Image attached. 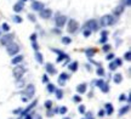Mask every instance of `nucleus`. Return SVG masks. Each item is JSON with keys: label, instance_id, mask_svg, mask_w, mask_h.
<instances>
[{"label": "nucleus", "instance_id": "f257e3e1", "mask_svg": "<svg viewBox=\"0 0 131 119\" xmlns=\"http://www.w3.org/2000/svg\"><path fill=\"white\" fill-rule=\"evenodd\" d=\"M100 23H101V26H103V27H106V26H112V24H114V18H113V16H111V15L102 16Z\"/></svg>", "mask_w": 131, "mask_h": 119}, {"label": "nucleus", "instance_id": "f03ea898", "mask_svg": "<svg viewBox=\"0 0 131 119\" xmlns=\"http://www.w3.org/2000/svg\"><path fill=\"white\" fill-rule=\"evenodd\" d=\"M6 50H7V54L14 56V55H17L19 52V47L16 43H10V44L6 46Z\"/></svg>", "mask_w": 131, "mask_h": 119}, {"label": "nucleus", "instance_id": "7ed1b4c3", "mask_svg": "<svg viewBox=\"0 0 131 119\" xmlns=\"http://www.w3.org/2000/svg\"><path fill=\"white\" fill-rule=\"evenodd\" d=\"M24 73H26V69H24L23 66H17L14 69V77L16 79H21Z\"/></svg>", "mask_w": 131, "mask_h": 119}, {"label": "nucleus", "instance_id": "20e7f679", "mask_svg": "<svg viewBox=\"0 0 131 119\" xmlns=\"http://www.w3.org/2000/svg\"><path fill=\"white\" fill-rule=\"evenodd\" d=\"M78 28H79V24H78V22H76L75 20H69V21H68V32H69V33L76 32Z\"/></svg>", "mask_w": 131, "mask_h": 119}, {"label": "nucleus", "instance_id": "39448f33", "mask_svg": "<svg viewBox=\"0 0 131 119\" xmlns=\"http://www.w3.org/2000/svg\"><path fill=\"white\" fill-rule=\"evenodd\" d=\"M98 22L96 21V20H90V21H87L86 22V27L87 29L90 30H97L98 29V24H97Z\"/></svg>", "mask_w": 131, "mask_h": 119}, {"label": "nucleus", "instance_id": "423d86ee", "mask_svg": "<svg viewBox=\"0 0 131 119\" xmlns=\"http://www.w3.org/2000/svg\"><path fill=\"white\" fill-rule=\"evenodd\" d=\"M34 94H35V86L33 84H29L28 86H27V89H26V97L32 99L34 96Z\"/></svg>", "mask_w": 131, "mask_h": 119}, {"label": "nucleus", "instance_id": "0eeeda50", "mask_svg": "<svg viewBox=\"0 0 131 119\" xmlns=\"http://www.w3.org/2000/svg\"><path fill=\"white\" fill-rule=\"evenodd\" d=\"M67 23V17L66 16H57L56 17V26L57 27H63Z\"/></svg>", "mask_w": 131, "mask_h": 119}, {"label": "nucleus", "instance_id": "6e6552de", "mask_svg": "<svg viewBox=\"0 0 131 119\" xmlns=\"http://www.w3.org/2000/svg\"><path fill=\"white\" fill-rule=\"evenodd\" d=\"M14 39V34H6L5 37L1 38V44L2 45H9L10 43H12L11 40Z\"/></svg>", "mask_w": 131, "mask_h": 119}, {"label": "nucleus", "instance_id": "1a4fd4ad", "mask_svg": "<svg viewBox=\"0 0 131 119\" xmlns=\"http://www.w3.org/2000/svg\"><path fill=\"white\" fill-rule=\"evenodd\" d=\"M39 12H40V14H39L40 17H41V18H45V20H46V18H50V17H51V14H52V11H51L50 9H43V10L39 11Z\"/></svg>", "mask_w": 131, "mask_h": 119}, {"label": "nucleus", "instance_id": "9d476101", "mask_svg": "<svg viewBox=\"0 0 131 119\" xmlns=\"http://www.w3.org/2000/svg\"><path fill=\"white\" fill-rule=\"evenodd\" d=\"M32 9L35 10V11H41L44 9V4L43 2H39V1H34L32 4Z\"/></svg>", "mask_w": 131, "mask_h": 119}, {"label": "nucleus", "instance_id": "9b49d317", "mask_svg": "<svg viewBox=\"0 0 131 119\" xmlns=\"http://www.w3.org/2000/svg\"><path fill=\"white\" fill-rule=\"evenodd\" d=\"M86 89H87L86 83H81V84H79V85L76 86V91H78L79 94H84V92H86Z\"/></svg>", "mask_w": 131, "mask_h": 119}, {"label": "nucleus", "instance_id": "f8f14e48", "mask_svg": "<svg viewBox=\"0 0 131 119\" xmlns=\"http://www.w3.org/2000/svg\"><path fill=\"white\" fill-rule=\"evenodd\" d=\"M23 10V2L22 1H18L16 5H14V11L15 12H21Z\"/></svg>", "mask_w": 131, "mask_h": 119}, {"label": "nucleus", "instance_id": "ddd939ff", "mask_svg": "<svg viewBox=\"0 0 131 119\" xmlns=\"http://www.w3.org/2000/svg\"><path fill=\"white\" fill-rule=\"evenodd\" d=\"M67 79H68L67 73H62V74L59 75V78H58V83H59L61 85H64V83L67 81Z\"/></svg>", "mask_w": 131, "mask_h": 119}, {"label": "nucleus", "instance_id": "4468645a", "mask_svg": "<svg viewBox=\"0 0 131 119\" xmlns=\"http://www.w3.org/2000/svg\"><path fill=\"white\" fill-rule=\"evenodd\" d=\"M46 71H47L50 74H55V73H56V68L54 67L52 63H47V64H46Z\"/></svg>", "mask_w": 131, "mask_h": 119}, {"label": "nucleus", "instance_id": "2eb2a0df", "mask_svg": "<svg viewBox=\"0 0 131 119\" xmlns=\"http://www.w3.org/2000/svg\"><path fill=\"white\" fill-rule=\"evenodd\" d=\"M22 61H23V56H22V55H19V56H16L15 59H12L11 63H12V64H18V63H21Z\"/></svg>", "mask_w": 131, "mask_h": 119}, {"label": "nucleus", "instance_id": "dca6fc26", "mask_svg": "<svg viewBox=\"0 0 131 119\" xmlns=\"http://www.w3.org/2000/svg\"><path fill=\"white\" fill-rule=\"evenodd\" d=\"M96 52H97V50H96V49H87L86 51H85V54H86L87 57H92Z\"/></svg>", "mask_w": 131, "mask_h": 119}, {"label": "nucleus", "instance_id": "f3484780", "mask_svg": "<svg viewBox=\"0 0 131 119\" xmlns=\"http://www.w3.org/2000/svg\"><path fill=\"white\" fill-rule=\"evenodd\" d=\"M114 81H115L116 84H120L121 81H123V75L121 74H119V73H116V74H114Z\"/></svg>", "mask_w": 131, "mask_h": 119}, {"label": "nucleus", "instance_id": "a211bd4d", "mask_svg": "<svg viewBox=\"0 0 131 119\" xmlns=\"http://www.w3.org/2000/svg\"><path fill=\"white\" fill-rule=\"evenodd\" d=\"M68 68H69L72 72H76V69H78V62H72V63L68 66Z\"/></svg>", "mask_w": 131, "mask_h": 119}, {"label": "nucleus", "instance_id": "6ab92c4d", "mask_svg": "<svg viewBox=\"0 0 131 119\" xmlns=\"http://www.w3.org/2000/svg\"><path fill=\"white\" fill-rule=\"evenodd\" d=\"M35 59H37V61L39 62V63H43L44 62V60H43V55L39 52V51H37L35 52Z\"/></svg>", "mask_w": 131, "mask_h": 119}, {"label": "nucleus", "instance_id": "aec40b11", "mask_svg": "<svg viewBox=\"0 0 131 119\" xmlns=\"http://www.w3.org/2000/svg\"><path fill=\"white\" fill-rule=\"evenodd\" d=\"M35 104H37V101H34V102H32V103L29 104L28 107H27V108H26V111H24V112H23V114H27V113H28L29 111H30V109H32V108H34V107H35Z\"/></svg>", "mask_w": 131, "mask_h": 119}, {"label": "nucleus", "instance_id": "412c9836", "mask_svg": "<svg viewBox=\"0 0 131 119\" xmlns=\"http://www.w3.org/2000/svg\"><path fill=\"white\" fill-rule=\"evenodd\" d=\"M106 109H107V114H112L113 113V106L111 103H106Z\"/></svg>", "mask_w": 131, "mask_h": 119}, {"label": "nucleus", "instance_id": "4be33fe9", "mask_svg": "<svg viewBox=\"0 0 131 119\" xmlns=\"http://www.w3.org/2000/svg\"><path fill=\"white\" fill-rule=\"evenodd\" d=\"M62 43L64 45H68L72 43V39H71L69 37H63V38H62Z\"/></svg>", "mask_w": 131, "mask_h": 119}, {"label": "nucleus", "instance_id": "5701e85b", "mask_svg": "<svg viewBox=\"0 0 131 119\" xmlns=\"http://www.w3.org/2000/svg\"><path fill=\"white\" fill-rule=\"evenodd\" d=\"M101 89L103 92H108L109 91V86H108V84H106V83H103V85L101 86Z\"/></svg>", "mask_w": 131, "mask_h": 119}, {"label": "nucleus", "instance_id": "b1692460", "mask_svg": "<svg viewBox=\"0 0 131 119\" xmlns=\"http://www.w3.org/2000/svg\"><path fill=\"white\" fill-rule=\"evenodd\" d=\"M129 109H130V106H126V107H123L121 109H120V114H124V113H126V112H129Z\"/></svg>", "mask_w": 131, "mask_h": 119}, {"label": "nucleus", "instance_id": "393cba45", "mask_svg": "<svg viewBox=\"0 0 131 119\" xmlns=\"http://www.w3.org/2000/svg\"><path fill=\"white\" fill-rule=\"evenodd\" d=\"M55 91H56V97H57V99H62V97H63V92H62V90H55Z\"/></svg>", "mask_w": 131, "mask_h": 119}, {"label": "nucleus", "instance_id": "a878e982", "mask_svg": "<svg viewBox=\"0 0 131 119\" xmlns=\"http://www.w3.org/2000/svg\"><path fill=\"white\" fill-rule=\"evenodd\" d=\"M116 68H118V66H116L115 63H114V61L109 63V69H111V71H115Z\"/></svg>", "mask_w": 131, "mask_h": 119}, {"label": "nucleus", "instance_id": "bb28decb", "mask_svg": "<svg viewBox=\"0 0 131 119\" xmlns=\"http://www.w3.org/2000/svg\"><path fill=\"white\" fill-rule=\"evenodd\" d=\"M55 85H52V84H47V91L49 92H54L55 91Z\"/></svg>", "mask_w": 131, "mask_h": 119}, {"label": "nucleus", "instance_id": "cd10ccee", "mask_svg": "<svg viewBox=\"0 0 131 119\" xmlns=\"http://www.w3.org/2000/svg\"><path fill=\"white\" fill-rule=\"evenodd\" d=\"M103 83H104V81H103L102 79H98V80H95V85H96V86H100V88H101L102 85H103Z\"/></svg>", "mask_w": 131, "mask_h": 119}, {"label": "nucleus", "instance_id": "c85d7f7f", "mask_svg": "<svg viewBox=\"0 0 131 119\" xmlns=\"http://www.w3.org/2000/svg\"><path fill=\"white\" fill-rule=\"evenodd\" d=\"M63 59H68V56H67L66 54H63V52H62V54L59 55V57L57 59V62H61V61H62Z\"/></svg>", "mask_w": 131, "mask_h": 119}, {"label": "nucleus", "instance_id": "c756f323", "mask_svg": "<svg viewBox=\"0 0 131 119\" xmlns=\"http://www.w3.org/2000/svg\"><path fill=\"white\" fill-rule=\"evenodd\" d=\"M1 30H5V32H9V30H10V26H9L7 23H4V24H2V28H1Z\"/></svg>", "mask_w": 131, "mask_h": 119}, {"label": "nucleus", "instance_id": "7c9ffc66", "mask_svg": "<svg viewBox=\"0 0 131 119\" xmlns=\"http://www.w3.org/2000/svg\"><path fill=\"white\" fill-rule=\"evenodd\" d=\"M58 109H59V113H61V114H64V113H67V111H68L67 107H64V106L61 107V108H58Z\"/></svg>", "mask_w": 131, "mask_h": 119}, {"label": "nucleus", "instance_id": "2f4dec72", "mask_svg": "<svg viewBox=\"0 0 131 119\" xmlns=\"http://www.w3.org/2000/svg\"><path fill=\"white\" fill-rule=\"evenodd\" d=\"M121 11H123V6H119L118 9L114 10V14H115V15H120V14H121Z\"/></svg>", "mask_w": 131, "mask_h": 119}, {"label": "nucleus", "instance_id": "473e14b6", "mask_svg": "<svg viewBox=\"0 0 131 119\" xmlns=\"http://www.w3.org/2000/svg\"><path fill=\"white\" fill-rule=\"evenodd\" d=\"M83 34H84V37H85V38H89V37H90V34H91V30H90V29H85L84 32H83Z\"/></svg>", "mask_w": 131, "mask_h": 119}, {"label": "nucleus", "instance_id": "72a5a7b5", "mask_svg": "<svg viewBox=\"0 0 131 119\" xmlns=\"http://www.w3.org/2000/svg\"><path fill=\"white\" fill-rule=\"evenodd\" d=\"M14 21L16 23H22V18L19 17V16H15L14 17Z\"/></svg>", "mask_w": 131, "mask_h": 119}, {"label": "nucleus", "instance_id": "f704fd0d", "mask_svg": "<svg viewBox=\"0 0 131 119\" xmlns=\"http://www.w3.org/2000/svg\"><path fill=\"white\" fill-rule=\"evenodd\" d=\"M124 57H125V60H126V61H130V60H131V54H130V51H128V52H125V55H124Z\"/></svg>", "mask_w": 131, "mask_h": 119}, {"label": "nucleus", "instance_id": "c9c22d12", "mask_svg": "<svg viewBox=\"0 0 131 119\" xmlns=\"http://www.w3.org/2000/svg\"><path fill=\"white\" fill-rule=\"evenodd\" d=\"M97 74L98 75H104V71H103V68H102V67H100V68H98V69H97Z\"/></svg>", "mask_w": 131, "mask_h": 119}, {"label": "nucleus", "instance_id": "e433bc0d", "mask_svg": "<svg viewBox=\"0 0 131 119\" xmlns=\"http://www.w3.org/2000/svg\"><path fill=\"white\" fill-rule=\"evenodd\" d=\"M43 83H45V84H49V77L46 74L43 75Z\"/></svg>", "mask_w": 131, "mask_h": 119}, {"label": "nucleus", "instance_id": "4c0bfd02", "mask_svg": "<svg viewBox=\"0 0 131 119\" xmlns=\"http://www.w3.org/2000/svg\"><path fill=\"white\" fill-rule=\"evenodd\" d=\"M73 101H74V102H80V101H81V97H80V96H76V95H75V96L73 97Z\"/></svg>", "mask_w": 131, "mask_h": 119}, {"label": "nucleus", "instance_id": "58836bf2", "mask_svg": "<svg viewBox=\"0 0 131 119\" xmlns=\"http://www.w3.org/2000/svg\"><path fill=\"white\" fill-rule=\"evenodd\" d=\"M107 39H108V37H102L101 39H100V43L101 44H106L107 43Z\"/></svg>", "mask_w": 131, "mask_h": 119}, {"label": "nucleus", "instance_id": "ea45409f", "mask_svg": "<svg viewBox=\"0 0 131 119\" xmlns=\"http://www.w3.org/2000/svg\"><path fill=\"white\" fill-rule=\"evenodd\" d=\"M114 63L119 67V66H121V63H123V62H121V60H120V59H115V60H114Z\"/></svg>", "mask_w": 131, "mask_h": 119}, {"label": "nucleus", "instance_id": "a19ab883", "mask_svg": "<svg viewBox=\"0 0 131 119\" xmlns=\"http://www.w3.org/2000/svg\"><path fill=\"white\" fill-rule=\"evenodd\" d=\"M126 99H128V97H126V95H125V94H121V95H120V97H119V100H120L121 102H123L124 100H126Z\"/></svg>", "mask_w": 131, "mask_h": 119}, {"label": "nucleus", "instance_id": "79ce46f5", "mask_svg": "<svg viewBox=\"0 0 131 119\" xmlns=\"http://www.w3.org/2000/svg\"><path fill=\"white\" fill-rule=\"evenodd\" d=\"M79 112L80 113H85V106H83V104L79 106Z\"/></svg>", "mask_w": 131, "mask_h": 119}, {"label": "nucleus", "instance_id": "37998d69", "mask_svg": "<svg viewBox=\"0 0 131 119\" xmlns=\"http://www.w3.org/2000/svg\"><path fill=\"white\" fill-rule=\"evenodd\" d=\"M51 106H52V102H51V101H46V102H45V107H46V108H51Z\"/></svg>", "mask_w": 131, "mask_h": 119}, {"label": "nucleus", "instance_id": "c03bdc74", "mask_svg": "<svg viewBox=\"0 0 131 119\" xmlns=\"http://www.w3.org/2000/svg\"><path fill=\"white\" fill-rule=\"evenodd\" d=\"M32 45H33V47H34V50H35V51H38V49H39V46H38V44H37V41H33V43H32Z\"/></svg>", "mask_w": 131, "mask_h": 119}, {"label": "nucleus", "instance_id": "a18cd8bd", "mask_svg": "<svg viewBox=\"0 0 131 119\" xmlns=\"http://www.w3.org/2000/svg\"><path fill=\"white\" fill-rule=\"evenodd\" d=\"M101 35H102V37H108V32H107V30H102Z\"/></svg>", "mask_w": 131, "mask_h": 119}, {"label": "nucleus", "instance_id": "49530a36", "mask_svg": "<svg viewBox=\"0 0 131 119\" xmlns=\"http://www.w3.org/2000/svg\"><path fill=\"white\" fill-rule=\"evenodd\" d=\"M109 49H111V46H109V45H104V46H103V50H104V51H108Z\"/></svg>", "mask_w": 131, "mask_h": 119}, {"label": "nucleus", "instance_id": "de8ad7c7", "mask_svg": "<svg viewBox=\"0 0 131 119\" xmlns=\"http://www.w3.org/2000/svg\"><path fill=\"white\" fill-rule=\"evenodd\" d=\"M114 57V55L113 54H109V55H107V60H112Z\"/></svg>", "mask_w": 131, "mask_h": 119}, {"label": "nucleus", "instance_id": "09e8293b", "mask_svg": "<svg viewBox=\"0 0 131 119\" xmlns=\"http://www.w3.org/2000/svg\"><path fill=\"white\" fill-rule=\"evenodd\" d=\"M28 97H26V96H22V101H23V102H28Z\"/></svg>", "mask_w": 131, "mask_h": 119}, {"label": "nucleus", "instance_id": "8fccbe9b", "mask_svg": "<svg viewBox=\"0 0 131 119\" xmlns=\"http://www.w3.org/2000/svg\"><path fill=\"white\" fill-rule=\"evenodd\" d=\"M21 111H22L21 108H18V109H15L14 113H15V114H18V113H21Z\"/></svg>", "mask_w": 131, "mask_h": 119}, {"label": "nucleus", "instance_id": "3c124183", "mask_svg": "<svg viewBox=\"0 0 131 119\" xmlns=\"http://www.w3.org/2000/svg\"><path fill=\"white\" fill-rule=\"evenodd\" d=\"M30 39H32V41H35V39H37V35H35V34H33V35L30 37Z\"/></svg>", "mask_w": 131, "mask_h": 119}, {"label": "nucleus", "instance_id": "603ef678", "mask_svg": "<svg viewBox=\"0 0 131 119\" xmlns=\"http://www.w3.org/2000/svg\"><path fill=\"white\" fill-rule=\"evenodd\" d=\"M98 116H100V117H103V116H104V111H100V112H98Z\"/></svg>", "mask_w": 131, "mask_h": 119}, {"label": "nucleus", "instance_id": "864d4df0", "mask_svg": "<svg viewBox=\"0 0 131 119\" xmlns=\"http://www.w3.org/2000/svg\"><path fill=\"white\" fill-rule=\"evenodd\" d=\"M28 17H29V18H30V20H32V21H33V22L35 21V17H34V16H33V15H29Z\"/></svg>", "mask_w": 131, "mask_h": 119}, {"label": "nucleus", "instance_id": "5fc2aeb1", "mask_svg": "<svg viewBox=\"0 0 131 119\" xmlns=\"http://www.w3.org/2000/svg\"><path fill=\"white\" fill-rule=\"evenodd\" d=\"M130 0H125V5H126V6H130Z\"/></svg>", "mask_w": 131, "mask_h": 119}, {"label": "nucleus", "instance_id": "6e6d98bb", "mask_svg": "<svg viewBox=\"0 0 131 119\" xmlns=\"http://www.w3.org/2000/svg\"><path fill=\"white\" fill-rule=\"evenodd\" d=\"M26 119H32V117L30 116H26Z\"/></svg>", "mask_w": 131, "mask_h": 119}, {"label": "nucleus", "instance_id": "4d7b16f0", "mask_svg": "<svg viewBox=\"0 0 131 119\" xmlns=\"http://www.w3.org/2000/svg\"><path fill=\"white\" fill-rule=\"evenodd\" d=\"M21 1H22V2H24V1H27V0H21Z\"/></svg>", "mask_w": 131, "mask_h": 119}, {"label": "nucleus", "instance_id": "13d9d810", "mask_svg": "<svg viewBox=\"0 0 131 119\" xmlns=\"http://www.w3.org/2000/svg\"><path fill=\"white\" fill-rule=\"evenodd\" d=\"M0 34H1V28H0Z\"/></svg>", "mask_w": 131, "mask_h": 119}, {"label": "nucleus", "instance_id": "bf43d9fd", "mask_svg": "<svg viewBox=\"0 0 131 119\" xmlns=\"http://www.w3.org/2000/svg\"><path fill=\"white\" fill-rule=\"evenodd\" d=\"M63 119H69V118H63Z\"/></svg>", "mask_w": 131, "mask_h": 119}]
</instances>
